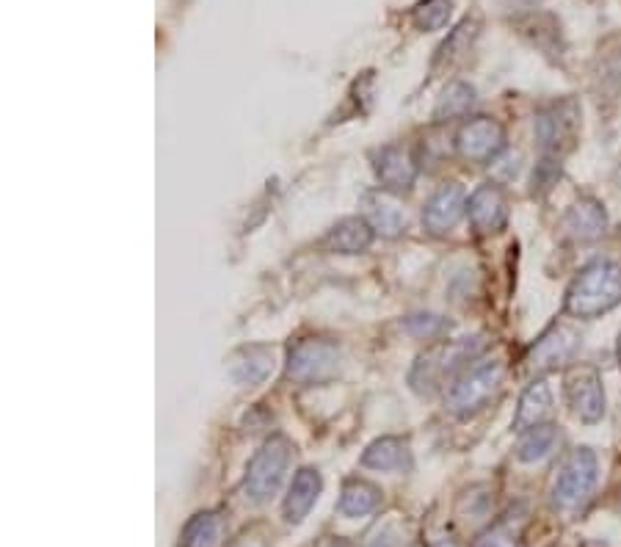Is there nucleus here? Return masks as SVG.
Returning <instances> with one entry per match:
<instances>
[{"label":"nucleus","mask_w":621,"mask_h":547,"mask_svg":"<svg viewBox=\"0 0 621 547\" xmlns=\"http://www.w3.org/2000/svg\"><path fill=\"white\" fill-rule=\"evenodd\" d=\"M621 305V266L613 260H591L575 274L567 290V312L575 318H600Z\"/></svg>","instance_id":"f257e3e1"},{"label":"nucleus","mask_w":621,"mask_h":547,"mask_svg":"<svg viewBox=\"0 0 621 547\" xmlns=\"http://www.w3.org/2000/svg\"><path fill=\"white\" fill-rule=\"evenodd\" d=\"M480 351H484V340L480 338H464L453 340V343L434 345L414 362L410 373L412 390L417 395H431L434 390L442 388L445 379H456L458 373L467 371L469 362L478 360Z\"/></svg>","instance_id":"f03ea898"},{"label":"nucleus","mask_w":621,"mask_h":547,"mask_svg":"<svg viewBox=\"0 0 621 547\" xmlns=\"http://www.w3.org/2000/svg\"><path fill=\"white\" fill-rule=\"evenodd\" d=\"M506 365L500 360L473 362L464 373H458L445 393V410L456 417H473L486 410L491 399L500 393Z\"/></svg>","instance_id":"7ed1b4c3"},{"label":"nucleus","mask_w":621,"mask_h":547,"mask_svg":"<svg viewBox=\"0 0 621 547\" xmlns=\"http://www.w3.org/2000/svg\"><path fill=\"white\" fill-rule=\"evenodd\" d=\"M290 460H293V445H290L282 434H273L271 440H266V443L255 451L249 465H246V498L255 500V504H268V500L279 493V487H282Z\"/></svg>","instance_id":"20e7f679"},{"label":"nucleus","mask_w":621,"mask_h":547,"mask_svg":"<svg viewBox=\"0 0 621 547\" xmlns=\"http://www.w3.org/2000/svg\"><path fill=\"white\" fill-rule=\"evenodd\" d=\"M340 362V345L327 338H304L299 343L290 345L288 362H284V376L301 388H315V384H327L338 379Z\"/></svg>","instance_id":"39448f33"},{"label":"nucleus","mask_w":621,"mask_h":547,"mask_svg":"<svg viewBox=\"0 0 621 547\" xmlns=\"http://www.w3.org/2000/svg\"><path fill=\"white\" fill-rule=\"evenodd\" d=\"M597 471H600V465H597L594 451L575 448L563 460L561 471L552 482V509L561 512V515H575V512L583 509L597 487Z\"/></svg>","instance_id":"423d86ee"},{"label":"nucleus","mask_w":621,"mask_h":547,"mask_svg":"<svg viewBox=\"0 0 621 547\" xmlns=\"http://www.w3.org/2000/svg\"><path fill=\"white\" fill-rule=\"evenodd\" d=\"M536 142L550 161H561L578 142L580 109L572 97L556 100L536 114Z\"/></svg>","instance_id":"0eeeda50"},{"label":"nucleus","mask_w":621,"mask_h":547,"mask_svg":"<svg viewBox=\"0 0 621 547\" xmlns=\"http://www.w3.org/2000/svg\"><path fill=\"white\" fill-rule=\"evenodd\" d=\"M580 332L572 323H552L539 340L528 349L525 354V368L530 373H547L558 371V368L569 365L575 360V354L580 351Z\"/></svg>","instance_id":"6e6552de"},{"label":"nucleus","mask_w":621,"mask_h":547,"mask_svg":"<svg viewBox=\"0 0 621 547\" xmlns=\"http://www.w3.org/2000/svg\"><path fill=\"white\" fill-rule=\"evenodd\" d=\"M563 390H567L569 410L580 423L591 426V423L602 421V415H606V388H602V376L594 365L569 368Z\"/></svg>","instance_id":"1a4fd4ad"},{"label":"nucleus","mask_w":621,"mask_h":547,"mask_svg":"<svg viewBox=\"0 0 621 547\" xmlns=\"http://www.w3.org/2000/svg\"><path fill=\"white\" fill-rule=\"evenodd\" d=\"M456 149L469 164H491L506 149V127L491 116H473L458 127Z\"/></svg>","instance_id":"9d476101"},{"label":"nucleus","mask_w":621,"mask_h":547,"mask_svg":"<svg viewBox=\"0 0 621 547\" xmlns=\"http://www.w3.org/2000/svg\"><path fill=\"white\" fill-rule=\"evenodd\" d=\"M273 365H277V351H273V345L266 343L240 345L224 362L227 376L238 388H260V384H266L268 376L273 373Z\"/></svg>","instance_id":"9b49d317"},{"label":"nucleus","mask_w":621,"mask_h":547,"mask_svg":"<svg viewBox=\"0 0 621 547\" xmlns=\"http://www.w3.org/2000/svg\"><path fill=\"white\" fill-rule=\"evenodd\" d=\"M467 194L458 183H445L428 197L423 208V227L431 236H447L467 214Z\"/></svg>","instance_id":"f8f14e48"},{"label":"nucleus","mask_w":621,"mask_h":547,"mask_svg":"<svg viewBox=\"0 0 621 547\" xmlns=\"http://www.w3.org/2000/svg\"><path fill=\"white\" fill-rule=\"evenodd\" d=\"M373 169H376L384 192L390 194L412 192L414 180H417V161L401 144H387V147L379 149L376 158H373Z\"/></svg>","instance_id":"ddd939ff"},{"label":"nucleus","mask_w":621,"mask_h":547,"mask_svg":"<svg viewBox=\"0 0 621 547\" xmlns=\"http://www.w3.org/2000/svg\"><path fill=\"white\" fill-rule=\"evenodd\" d=\"M467 216L469 225L475 227V233L480 236H491V233H500L508 221V199L497 183H484L473 192L467 203Z\"/></svg>","instance_id":"4468645a"},{"label":"nucleus","mask_w":621,"mask_h":547,"mask_svg":"<svg viewBox=\"0 0 621 547\" xmlns=\"http://www.w3.org/2000/svg\"><path fill=\"white\" fill-rule=\"evenodd\" d=\"M323 493V478L315 467H301L293 476L288 489V498H284V520L290 526H301V523L310 517V512L315 509L318 498Z\"/></svg>","instance_id":"2eb2a0df"},{"label":"nucleus","mask_w":621,"mask_h":547,"mask_svg":"<svg viewBox=\"0 0 621 547\" xmlns=\"http://www.w3.org/2000/svg\"><path fill=\"white\" fill-rule=\"evenodd\" d=\"M563 230H567V236L575 238V241H597V238L606 236L608 230L606 208L591 197L578 199V203L567 210V216H563Z\"/></svg>","instance_id":"dca6fc26"},{"label":"nucleus","mask_w":621,"mask_h":547,"mask_svg":"<svg viewBox=\"0 0 621 547\" xmlns=\"http://www.w3.org/2000/svg\"><path fill=\"white\" fill-rule=\"evenodd\" d=\"M362 208H365V219L379 236L399 238L406 230V214L390 192H368L362 197Z\"/></svg>","instance_id":"f3484780"},{"label":"nucleus","mask_w":621,"mask_h":547,"mask_svg":"<svg viewBox=\"0 0 621 547\" xmlns=\"http://www.w3.org/2000/svg\"><path fill=\"white\" fill-rule=\"evenodd\" d=\"M373 236H376V230L368 225L365 216H349L327 233L323 249L338 255H362L373 244Z\"/></svg>","instance_id":"a211bd4d"},{"label":"nucleus","mask_w":621,"mask_h":547,"mask_svg":"<svg viewBox=\"0 0 621 547\" xmlns=\"http://www.w3.org/2000/svg\"><path fill=\"white\" fill-rule=\"evenodd\" d=\"M362 465L382 473H410L412 471V448L401 437H379L362 454Z\"/></svg>","instance_id":"6ab92c4d"},{"label":"nucleus","mask_w":621,"mask_h":547,"mask_svg":"<svg viewBox=\"0 0 621 547\" xmlns=\"http://www.w3.org/2000/svg\"><path fill=\"white\" fill-rule=\"evenodd\" d=\"M552 415V390L545 379H536L534 384L525 388V393L519 395L517 415H514V432H528V429L541 426L547 423V417Z\"/></svg>","instance_id":"aec40b11"},{"label":"nucleus","mask_w":621,"mask_h":547,"mask_svg":"<svg viewBox=\"0 0 621 547\" xmlns=\"http://www.w3.org/2000/svg\"><path fill=\"white\" fill-rule=\"evenodd\" d=\"M382 506V489L376 484L365 482V478H349L343 484V493H340V515L349 517V520H360V517H371L373 512Z\"/></svg>","instance_id":"412c9836"},{"label":"nucleus","mask_w":621,"mask_h":547,"mask_svg":"<svg viewBox=\"0 0 621 547\" xmlns=\"http://www.w3.org/2000/svg\"><path fill=\"white\" fill-rule=\"evenodd\" d=\"M558 440H561V434H558V429L552 423H541V426L528 429L517 443V460L525 462V465L547 460L556 451Z\"/></svg>","instance_id":"4be33fe9"},{"label":"nucleus","mask_w":621,"mask_h":547,"mask_svg":"<svg viewBox=\"0 0 621 547\" xmlns=\"http://www.w3.org/2000/svg\"><path fill=\"white\" fill-rule=\"evenodd\" d=\"M475 105V89L464 81H453L451 86L442 92L439 103L434 109V120L436 122H451V120H462L473 111Z\"/></svg>","instance_id":"5701e85b"},{"label":"nucleus","mask_w":621,"mask_h":547,"mask_svg":"<svg viewBox=\"0 0 621 547\" xmlns=\"http://www.w3.org/2000/svg\"><path fill=\"white\" fill-rule=\"evenodd\" d=\"M224 523L216 512H199L188 520L183 531V547H218L221 543Z\"/></svg>","instance_id":"b1692460"},{"label":"nucleus","mask_w":621,"mask_h":547,"mask_svg":"<svg viewBox=\"0 0 621 547\" xmlns=\"http://www.w3.org/2000/svg\"><path fill=\"white\" fill-rule=\"evenodd\" d=\"M453 323L436 312H412L404 321V329L414 340H439L451 332Z\"/></svg>","instance_id":"393cba45"},{"label":"nucleus","mask_w":621,"mask_h":547,"mask_svg":"<svg viewBox=\"0 0 621 547\" xmlns=\"http://www.w3.org/2000/svg\"><path fill=\"white\" fill-rule=\"evenodd\" d=\"M412 17L423 31H439L451 20V0H420Z\"/></svg>","instance_id":"a878e982"},{"label":"nucleus","mask_w":621,"mask_h":547,"mask_svg":"<svg viewBox=\"0 0 621 547\" xmlns=\"http://www.w3.org/2000/svg\"><path fill=\"white\" fill-rule=\"evenodd\" d=\"M475 22L473 20H464L462 25L456 28V31L451 33V39H447L445 44H442V50H439V59L436 61H442V59H447V61H453V59H458V55H464L469 50V44H473V39H475Z\"/></svg>","instance_id":"bb28decb"},{"label":"nucleus","mask_w":621,"mask_h":547,"mask_svg":"<svg viewBox=\"0 0 621 547\" xmlns=\"http://www.w3.org/2000/svg\"><path fill=\"white\" fill-rule=\"evenodd\" d=\"M473 547H517V543L506 531H500V528H491V531L480 534Z\"/></svg>","instance_id":"cd10ccee"},{"label":"nucleus","mask_w":621,"mask_h":547,"mask_svg":"<svg viewBox=\"0 0 621 547\" xmlns=\"http://www.w3.org/2000/svg\"><path fill=\"white\" fill-rule=\"evenodd\" d=\"M368 547H393V543H390L387 537H376V539H373V543L368 545Z\"/></svg>","instance_id":"c85d7f7f"},{"label":"nucleus","mask_w":621,"mask_h":547,"mask_svg":"<svg viewBox=\"0 0 621 547\" xmlns=\"http://www.w3.org/2000/svg\"><path fill=\"white\" fill-rule=\"evenodd\" d=\"M434 547H458V545L453 543V539H439V543H436Z\"/></svg>","instance_id":"c756f323"},{"label":"nucleus","mask_w":621,"mask_h":547,"mask_svg":"<svg viewBox=\"0 0 621 547\" xmlns=\"http://www.w3.org/2000/svg\"><path fill=\"white\" fill-rule=\"evenodd\" d=\"M619 365H621V334H619Z\"/></svg>","instance_id":"7c9ffc66"}]
</instances>
